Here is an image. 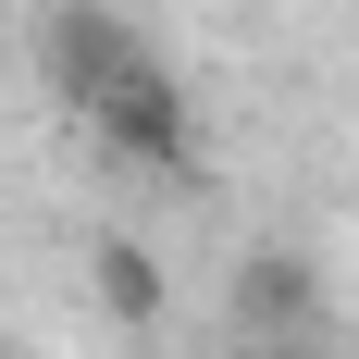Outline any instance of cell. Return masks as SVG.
Listing matches in <instances>:
<instances>
[{
	"label": "cell",
	"instance_id": "cell-1",
	"mask_svg": "<svg viewBox=\"0 0 359 359\" xmlns=\"http://www.w3.org/2000/svg\"><path fill=\"white\" fill-rule=\"evenodd\" d=\"M74 124L124 161V174H161V186H186L198 174V111H186V87H174V62L161 50H124V62H100L87 87H74Z\"/></svg>",
	"mask_w": 359,
	"mask_h": 359
},
{
	"label": "cell",
	"instance_id": "cell-2",
	"mask_svg": "<svg viewBox=\"0 0 359 359\" xmlns=\"http://www.w3.org/2000/svg\"><path fill=\"white\" fill-rule=\"evenodd\" d=\"M310 310H323L310 248H248V260H236V323H248V334H297Z\"/></svg>",
	"mask_w": 359,
	"mask_h": 359
},
{
	"label": "cell",
	"instance_id": "cell-3",
	"mask_svg": "<svg viewBox=\"0 0 359 359\" xmlns=\"http://www.w3.org/2000/svg\"><path fill=\"white\" fill-rule=\"evenodd\" d=\"M87 285H100V310H111V323H161V297H174V285H161V260H149L137 236H100Z\"/></svg>",
	"mask_w": 359,
	"mask_h": 359
},
{
	"label": "cell",
	"instance_id": "cell-4",
	"mask_svg": "<svg viewBox=\"0 0 359 359\" xmlns=\"http://www.w3.org/2000/svg\"><path fill=\"white\" fill-rule=\"evenodd\" d=\"M285 359H310V347H285Z\"/></svg>",
	"mask_w": 359,
	"mask_h": 359
}]
</instances>
